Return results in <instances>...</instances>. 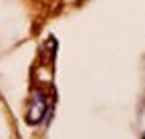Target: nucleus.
Returning a JSON list of instances; mask_svg holds the SVG:
<instances>
[{"label":"nucleus","instance_id":"nucleus-1","mask_svg":"<svg viewBox=\"0 0 145 139\" xmlns=\"http://www.w3.org/2000/svg\"><path fill=\"white\" fill-rule=\"evenodd\" d=\"M48 107H50V103H48V97L42 89H36L30 103H28V113H26V123L28 125H39L40 121L44 119V115L48 113Z\"/></svg>","mask_w":145,"mask_h":139},{"label":"nucleus","instance_id":"nucleus-2","mask_svg":"<svg viewBox=\"0 0 145 139\" xmlns=\"http://www.w3.org/2000/svg\"><path fill=\"white\" fill-rule=\"evenodd\" d=\"M141 139H145V133H143V137H141Z\"/></svg>","mask_w":145,"mask_h":139}]
</instances>
